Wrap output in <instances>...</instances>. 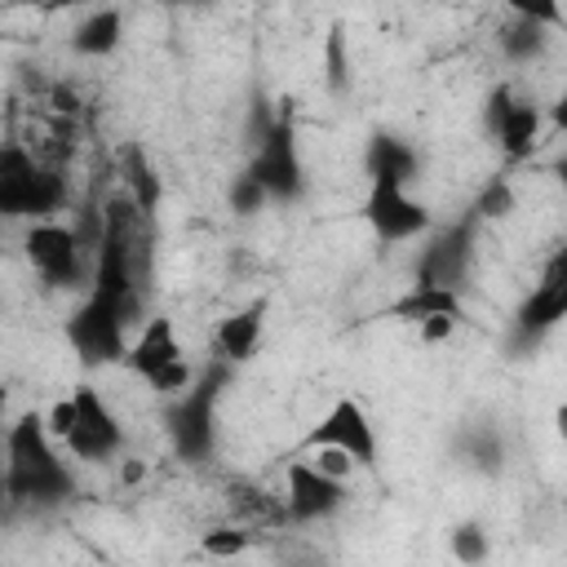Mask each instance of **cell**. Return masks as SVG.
<instances>
[{"instance_id":"cell-24","label":"cell","mask_w":567,"mask_h":567,"mask_svg":"<svg viewBox=\"0 0 567 567\" xmlns=\"http://www.w3.org/2000/svg\"><path fill=\"white\" fill-rule=\"evenodd\" d=\"M146 381L155 385V394H182V390L190 385V368H186V359H173V363L155 368Z\"/></svg>"},{"instance_id":"cell-32","label":"cell","mask_w":567,"mask_h":567,"mask_svg":"<svg viewBox=\"0 0 567 567\" xmlns=\"http://www.w3.org/2000/svg\"><path fill=\"white\" fill-rule=\"evenodd\" d=\"M4 403H9V394L0 390V416H4ZM0 509H4V461H0Z\"/></svg>"},{"instance_id":"cell-10","label":"cell","mask_w":567,"mask_h":567,"mask_svg":"<svg viewBox=\"0 0 567 567\" xmlns=\"http://www.w3.org/2000/svg\"><path fill=\"white\" fill-rule=\"evenodd\" d=\"M346 487L341 478L315 470L310 461H292L288 465V496H284V514L297 518V523H315V518H328L337 505H341Z\"/></svg>"},{"instance_id":"cell-31","label":"cell","mask_w":567,"mask_h":567,"mask_svg":"<svg viewBox=\"0 0 567 567\" xmlns=\"http://www.w3.org/2000/svg\"><path fill=\"white\" fill-rule=\"evenodd\" d=\"M27 4H35V9H44V13H62V9H84V4H97V0H27Z\"/></svg>"},{"instance_id":"cell-21","label":"cell","mask_w":567,"mask_h":567,"mask_svg":"<svg viewBox=\"0 0 567 567\" xmlns=\"http://www.w3.org/2000/svg\"><path fill=\"white\" fill-rule=\"evenodd\" d=\"M323 66H328V89H346V31L332 27L328 31V44H323Z\"/></svg>"},{"instance_id":"cell-6","label":"cell","mask_w":567,"mask_h":567,"mask_svg":"<svg viewBox=\"0 0 567 567\" xmlns=\"http://www.w3.org/2000/svg\"><path fill=\"white\" fill-rule=\"evenodd\" d=\"M363 221L377 230V239L385 244H399V239H412L421 230H430V213L425 204H416L408 195L403 182H390V177H372L368 186V199H363Z\"/></svg>"},{"instance_id":"cell-1","label":"cell","mask_w":567,"mask_h":567,"mask_svg":"<svg viewBox=\"0 0 567 567\" xmlns=\"http://www.w3.org/2000/svg\"><path fill=\"white\" fill-rule=\"evenodd\" d=\"M137 235H142V213L128 195H111L102 213V235H97V270L84 306L71 315L66 337L80 354V363H115L124 359L128 341L124 328L137 315Z\"/></svg>"},{"instance_id":"cell-15","label":"cell","mask_w":567,"mask_h":567,"mask_svg":"<svg viewBox=\"0 0 567 567\" xmlns=\"http://www.w3.org/2000/svg\"><path fill=\"white\" fill-rule=\"evenodd\" d=\"M173 359H182V341H177V332H173V319H164V315L146 319L142 332H137V337L128 341V350H124V363H128L137 377H151L155 368H164V363H173Z\"/></svg>"},{"instance_id":"cell-16","label":"cell","mask_w":567,"mask_h":567,"mask_svg":"<svg viewBox=\"0 0 567 567\" xmlns=\"http://www.w3.org/2000/svg\"><path fill=\"white\" fill-rule=\"evenodd\" d=\"M120 35H124V13L106 4V9H93V13L75 27L71 49L84 53V58H106V53L120 49Z\"/></svg>"},{"instance_id":"cell-29","label":"cell","mask_w":567,"mask_h":567,"mask_svg":"<svg viewBox=\"0 0 567 567\" xmlns=\"http://www.w3.org/2000/svg\"><path fill=\"white\" fill-rule=\"evenodd\" d=\"M456 319L461 315H425L416 328H421V341L425 346H434V341H447L452 337V328H456Z\"/></svg>"},{"instance_id":"cell-4","label":"cell","mask_w":567,"mask_h":567,"mask_svg":"<svg viewBox=\"0 0 567 567\" xmlns=\"http://www.w3.org/2000/svg\"><path fill=\"white\" fill-rule=\"evenodd\" d=\"M226 368L230 363H217L208 368L195 385H186L168 412V439H173V452L190 465H199L208 452H213V439H217V390L226 385Z\"/></svg>"},{"instance_id":"cell-23","label":"cell","mask_w":567,"mask_h":567,"mask_svg":"<svg viewBox=\"0 0 567 567\" xmlns=\"http://www.w3.org/2000/svg\"><path fill=\"white\" fill-rule=\"evenodd\" d=\"M514 18H527L536 27H563V9L558 0H505Z\"/></svg>"},{"instance_id":"cell-30","label":"cell","mask_w":567,"mask_h":567,"mask_svg":"<svg viewBox=\"0 0 567 567\" xmlns=\"http://www.w3.org/2000/svg\"><path fill=\"white\" fill-rule=\"evenodd\" d=\"M452 549H456L465 563H478L487 545H483V532H478V527H456V536H452Z\"/></svg>"},{"instance_id":"cell-2","label":"cell","mask_w":567,"mask_h":567,"mask_svg":"<svg viewBox=\"0 0 567 567\" xmlns=\"http://www.w3.org/2000/svg\"><path fill=\"white\" fill-rule=\"evenodd\" d=\"M71 492L75 478L49 443L44 412H22L4 434V505H49Z\"/></svg>"},{"instance_id":"cell-9","label":"cell","mask_w":567,"mask_h":567,"mask_svg":"<svg viewBox=\"0 0 567 567\" xmlns=\"http://www.w3.org/2000/svg\"><path fill=\"white\" fill-rule=\"evenodd\" d=\"M319 443H332L341 447L354 465H377V430L368 421V412L354 403V399H337L332 412L306 434V447H319Z\"/></svg>"},{"instance_id":"cell-7","label":"cell","mask_w":567,"mask_h":567,"mask_svg":"<svg viewBox=\"0 0 567 567\" xmlns=\"http://www.w3.org/2000/svg\"><path fill=\"white\" fill-rule=\"evenodd\" d=\"M22 252L27 261L44 275V284L53 288H75L84 279V266H80V235L58 226V221H35L27 235H22Z\"/></svg>"},{"instance_id":"cell-25","label":"cell","mask_w":567,"mask_h":567,"mask_svg":"<svg viewBox=\"0 0 567 567\" xmlns=\"http://www.w3.org/2000/svg\"><path fill=\"white\" fill-rule=\"evenodd\" d=\"M509 208H514V190H509V182H492V186L483 190V199L474 204L478 217H505Z\"/></svg>"},{"instance_id":"cell-20","label":"cell","mask_w":567,"mask_h":567,"mask_svg":"<svg viewBox=\"0 0 567 567\" xmlns=\"http://www.w3.org/2000/svg\"><path fill=\"white\" fill-rule=\"evenodd\" d=\"M540 44H545V35H540V27L527 22V18H518V22L505 31V53H514V58H532V53H540Z\"/></svg>"},{"instance_id":"cell-26","label":"cell","mask_w":567,"mask_h":567,"mask_svg":"<svg viewBox=\"0 0 567 567\" xmlns=\"http://www.w3.org/2000/svg\"><path fill=\"white\" fill-rule=\"evenodd\" d=\"M248 549V532H208L204 536V554L213 558H235Z\"/></svg>"},{"instance_id":"cell-33","label":"cell","mask_w":567,"mask_h":567,"mask_svg":"<svg viewBox=\"0 0 567 567\" xmlns=\"http://www.w3.org/2000/svg\"><path fill=\"white\" fill-rule=\"evenodd\" d=\"M168 4H208V0H168Z\"/></svg>"},{"instance_id":"cell-22","label":"cell","mask_w":567,"mask_h":567,"mask_svg":"<svg viewBox=\"0 0 567 567\" xmlns=\"http://www.w3.org/2000/svg\"><path fill=\"white\" fill-rule=\"evenodd\" d=\"M266 199H270V195L261 190V182H257L248 168H244V173L230 182V208H235V213H257Z\"/></svg>"},{"instance_id":"cell-27","label":"cell","mask_w":567,"mask_h":567,"mask_svg":"<svg viewBox=\"0 0 567 567\" xmlns=\"http://www.w3.org/2000/svg\"><path fill=\"white\" fill-rule=\"evenodd\" d=\"M44 430H49V439H62V443H66V434L75 430V399L53 403V408L44 412Z\"/></svg>"},{"instance_id":"cell-8","label":"cell","mask_w":567,"mask_h":567,"mask_svg":"<svg viewBox=\"0 0 567 567\" xmlns=\"http://www.w3.org/2000/svg\"><path fill=\"white\" fill-rule=\"evenodd\" d=\"M71 399H75V430L66 434V447L80 461H111L124 443V430H120L115 412L102 403V394L93 385H80Z\"/></svg>"},{"instance_id":"cell-19","label":"cell","mask_w":567,"mask_h":567,"mask_svg":"<svg viewBox=\"0 0 567 567\" xmlns=\"http://www.w3.org/2000/svg\"><path fill=\"white\" fill-rule=\"evenodd\" d=\"M124 182H128V199L137 204V213L142 217H151L155 208H159V195H164V186H159V177H155V168H151V159H146V151L142 146H124Z\"/></svg>"},{"instance_id":"cell-18","label":"cell","mask_w":567,"mask_h":567,"mask_svg":"<svg viewBox=\"0 0 567 567\" xmlns=\"http://www.w3.org/2000/svg\"><path fill=\"white\" fill-rule=\"evenodd\" d=\"M416 173V151L390 133H377L368 142V177H390V182H412Z\"/></svg>"},{"instance_id":"cell-14","label":"cell","mask_w":567,"mask_h":567,"mask_svg":"<svg viewBox=\"0 0 567 567\" xmlns=\"http://www.w3.org/2000/svg\"><path fill=\"white\" fill-rule=\"evenodd\" d=\"M261 328H266V297L248 301L244 310L226 315L217 328H213V346H217V359L221 363H248L261 346Z\"/></svg>"},{"instance_id":"cell-17","label":"cell","mask_w":567,"mask_h":567,"mask_svg":"<svg viewBox=\"0 0 567 567\" xmlns=\"http://www.w3.org/2000/svg\"><path fill=\"white\" fill-rule=\"evenodd\" d=\"M385 315L390 319H408V323H421L425 315H461V292L456 288H439V284H412V292L390 301Z\"/></svg>"},{"instance_id":"cell-5","label":"cell","mask_w":567,"mask_h":567,"mask_svg":"<svg viewBox=\"0 0 567 567\" xmlns=\"http://www.w3.org/2000/svg\"><path fill=\"white\" fill-rule=\"evenodd\" d=\"M248 173L261 182L266 195L275 199H297L301 186H306V168H301V155H297V128H292V111L288 102H279V111L266 120L257 146H252V164Z\"/></svg>"},{"instance_id":"cell-13","label":"cell","mask_w":567,"mask_h":567,"mask_svg":"<svg viewBox=\"0 0 567 567\" xmlns=\"http://www.w3.org/2000/svg\"><path fill=\"white\" fill-rule=\"evenodd\" d=\"M563 315H567V257L554 252L549 266H545V279L532 288V297H527L523 310H518V332H523V337L549 332Z\"/></svg>"},{"instance_id":"cell-12","label":"cell","mask_w":567,"mask_h":567,"mask_svg":"<svg viewBox=\"0 0 567 567\" xmlns=\"http://www.w3.org/2000/svg\"><path fill=\"white\" fill-rule=\"evenodd\" d=\"M470 244H474V221L443 230V235L421 252V261H416V284L456 288V284L465 279V270H470V252H474Z\"/></svg>"},{"instance_id":"cell-3","label":"cell","mask_w":567,"mask_h":567,"mask_svg":"<svg viewBox=\"0 0 567 567\" xmlns=\"http://www.w3.org/2000/svg\"><path fill=\"white\" fill-rule=\"evenodd\" d=\"M66 204V182L27 155V146H0V217H49Z\"/></svg>"},{"instance_id":"cell-28","label":"cell","mask_w":567,"mask_h":567,"mask_svg":"<svg viewBox=\"0 0 567 567\" xmlns=\"http://www.w3.org/2000/svg\"><path fill=\"white\" fill-rule=\"evenodd\" d=\"M310 465H315V470H323V474H332V478H346V474L354 470V461H350L341 447H332V443H319Z\"/></svg>"},{"instance_id":"cell-11","label":"cell","mask_w":567,"mask_h":567,"mask_svg":"<svg viewBox=\"0 0 567 567\" xmlns=\"http://www.w3.org/2000/svg\"><path fill=\"white\" fill-rule=\"evenodd\" d=\"M487 124H492L505 159H523V155H532V146L540 137V106L518 102L509 89H496L487 97Z\"/></svg>"}]
</instances>
